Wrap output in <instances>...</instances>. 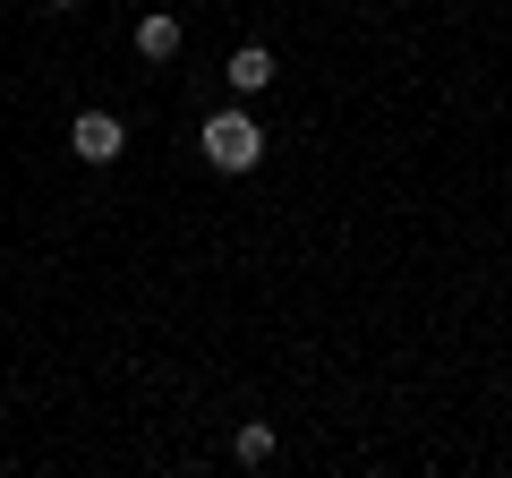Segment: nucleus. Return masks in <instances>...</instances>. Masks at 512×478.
<instances>
[{
    "instance_id": "nucleus-4",
    "label": "nucleus",
    "mask_w": 512,
    "mask_h": 478,
    "mask_svg": "<svg viewBox=\"0 0 512 478\" xmlns=\"http://www.w3.org/2000/svg\"><path fill=\"white\" fill-rule=\"evenodd\" d=\"M180 18H171V9H146V18H137V52L146 60H180Z\"/></svg>"
},
{
    "instance_id": "nucleus-6",
    "label": "nucleus",
    "mask_w": 512,
    "mask_h": 478,
    "mask_svg": "<svg viewBox=\"0 0 512 478\" xmlns=\"http://www.w3.org/2000/svg\"><path fill=\"white\" fill-rule=\"evenodd\" d=\"M43 9H86V0H43Z\"/></svg>"
},
{
    "instance_id": "nucleus-5",
    "label": "nucleus",
    "mask_w": 512,
    "mask_h": 478,
    "mask_svg": "<svg viewBox=\"0 0 512 478\" xmlns=\"http://www.w3.org/2000/svg\"><path fill=\"white\" fill-rule=\"evenodd\" d=\"M282 453V436H274V427H265V419H248V427H239V436H231V461H239V470H265V461H274Z\"/></svg>"
},
{
    "instance_id": "nucleus-2",
    "label": "nucleus",
    "mask_w": 512,
    "mask_h": 478,
    "mask_svg": "<svg viewBox=\"0 0 512 478\" xmlns=\"http://www.w3.org/2000/svg\"><path fill=\"white\" fill-rule=\"evenodd\" d=\"M69 154H77V163H94V171H111L128 154L120 111H77V120H69Z\"/></svg>"
},
{
    "instance_id": "nucleus-1",
    "label": "nucleus",
    "mask_w": 512,
    "mask_h": 478,
    "mask_svg": "<svg viewBox=\"0 0 512 478\" xmlns=\"http://www.w3.org/2000/svg\"><path fill=\"white\" fill-rule=\"evenodd\" d=\"M197 137H205V163H214L222 180H239V171L265 163V129H256V111H214Z\"/></svg>"
},
{
    "instance_id": "nucleus-3",
    "label": "nucleus",
    "mask_w": 512,
    "mask_h": 478,
    "mask_svg": "<svg viewBox=\"0 0 512 478\" xmlns=\"http://www.w3.org/2000/svg\"><path fill=\"white\" fill-rule=\"evenodd\" d=\"M222 86L231 94H265L274 86V52H265V43H239V52L222 60Z\"/></svg>"
}]
</instances>
